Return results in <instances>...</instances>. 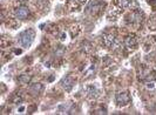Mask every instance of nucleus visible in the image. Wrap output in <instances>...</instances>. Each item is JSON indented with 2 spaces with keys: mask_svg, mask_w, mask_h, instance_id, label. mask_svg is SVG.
Returning <instances> with one entry per match:
<instances>
[{
  "mask_svg": "<svg viewBox=\"0 0 156 115\" xmlns=\"http://www.w3.org/2000/svg\"><path fill=\"white\" fill-rule=\"evenodd\" d=\"M34 37H35V33H34L33 30H26V31L21 32L18 35V42L23 47L27 48V47H30L32 45Z\"/></svg>",
  "mask_w": 156,
  "mask_h": 115,
  "instance_id": "nucleus-1",
  "label": "nucleus"
},
{
  "mask_svg": "<svg viewBox=\"0 0 156 115\" xmlns=\"http://www.w3.org/2000/svg\"><path fill=\"white\" fill-rule=\"evenodd\" d=\"M115 102L117 106H127L130 102V95L128 92H120L115 96Z\"/></svg>",
  "mask_w": 156,
  "mask_h": 115,
  "instance_id": "nucleus-2",
  "label": "nucleus"
},
{
  "mask_svg": "<svg viewBox=\"0 0 156 115\" xmlns=\"http://www.w3.org/2000/svg\"><path fill=\"white\" fill-rule=\"evenodd\" d=\"M14 14H16V16L18 19L23 20V19H26L27 16H30V9H28V7H26V6H20V7H18L16 9Z\"/></svg>",
  "mask_w": 156,
  "mask_h": 115,
  "instance_id": "nucleus-3",
  "label": "nucleus"
},
{
  "mask_svg": "<svg viewBox=\"0 0 156 115\" xmlns=\"http://www.w3.org/2000/svg\"><path fill=\"white\" fill-rule=\"evenodd\" d=\"M73 82H74V80H73L72 77H66L62 81H61V84H62V87L67 91V92H69L70 89H72V87H73V84H74Z\"/></svg>",
  "mask_w": 156,
  "mask_h": 115,
  "instance_id": "nucleus-4",
  "label": "nucleus"
},
{
  "mask_svg": "<svg viewBox=\"0 0 156 115\" xmlns=\"http://www.w3.org/2000/svg\"><path fill=\"white\" fill-rule=\"evenodd\" d=\"M114 40H115V35L113 33H107V34L103 35V42L108 47H110L114 44Z\"/></svg>",
  "mask_w": 156,
  "mask_h": 115,
  "instance_id": "nucleus-5",
  "label": "nucleus"
},
{
  "mask_svg": "<svg viewBox=\"0 0 156 115\" xmlns=\"http://www.w3.org/2000/svg\"><path fill=\"white\" fill-rule=\"evenodd\" d=\"M126 45L128 47H135L136 46V39L134 35H130L126 39Z\"/></svg>",
  "mask_w": 156,
  "mask_h": 115,
  "instance_id": "nucleus-6",
  "label": "nucleus"
},
{
  "mask_svg": "<svg viewBox=\"0 0 156 115\" xmlns=\"http://www.w3.org/2000/svg\"><path fill=\"white\" fill-rule=\"evenodd\" d=\"M58 112L59 113H73L72 112V107H70V105H62V106H60L59 109H58Z\"/></svg>",
  "mask_w": 156,
  "mask_h": 115,
  "instance_id": "nucleus-7",
  "label": "nucleus"
},
{
  "mask_svg": "<svg viewBox=\"0 0 156 115\" xmlns=\"http://www.w3.org/2000/svg\"><path fill=\"white\" fill-rule=\"evenodd\" d=\"M40 91H42V86L41 84H34V86H32L31 88V92L34 93V94H37V93H39Z\"/></svg>",
  "mask_w": 156,
  "mask_h": 115,
  "instance_id": "nucleus-8",
  "label": "nucleus"
},
{
  "mask_svg": "<svg viewBox=\"0 0 156 115\" xmlns=\"http://www.w3.org/2000/svg\"><path fill=\"white\" fill-rule=\"evenodd\" d=\"M129 4H130V0H117V5L122 8L127 7Z\"/></svg>",
  "mask_w": 156,
  "mask_h": 115,
  "instance_id": "nucleus-9",
  "label": "nucleus"
},
{
  "mask_svg": "<svg viewBox=\"0 0 156 115\" xmlns=\"http://www.w3.org/2000/svg\"><path fill=\"white\" fill-rule=\"evenodd\" d=\"M18 80H19L20 82H23V84H28L30 80H31V77H30V75H21Z\"/></svg>",
  "mask_w": 156,
  "mask_h": 115,
  "instance_id": "nucleus-10",
  "label": "nucleus"
},
{
  "mask_svg": "<svg viewBox=\"0 0 156 115\" xmlns=\"http://www.w3.org/2000/svg\"><path fill=\"white\" fill-rule=\"evenodd\" d=\"M73 1H76V2H83L85 0H73Z\"/></svg>",
  "mask_w": 156,
  "mask_h": 115,
  "instance_id": "nucleus-11",
  "label": "nucleus"
}]
</instances>
